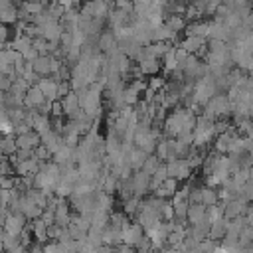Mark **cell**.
<instances>
[{"label": "cell", "mask_w": 253, "mask_h": 253, "mask_svg": "<svg viewBox=\"0 0 253 253\" xmlns=\"http://www.w3.org/2000/svg\"><path fill=\"white\" fill-rule=\"evenodd\" d=\"M28 223V217L24 213H10L4 221V233L8 235H14V237H20V233L24 231Z\"/></svg>", "instance_id": "1"}, {"label": "cell", "mask_w": 253, "mask_h": 253, "mask_svg": "<svg viewBox=\"0 0 253 253\" xmlns=\"http://www.w3.org/2000/svg\"><path fill=\"white\" fill-rule=\"evenodd\" d=\"M166 170H168V176L172 178H178V180H184L190 176L192 172V166L188 164L186 158H174L170 162H166Z\"/></svg>", "instance_id": "2"}, {"label": "cell", "mask_w": 253, "mask_h": 253, "mask_svg": "<svg viewBox=\"0 0 253 253\" xmlns=\"http://www.w3.org/2000/svg\"><path fill=\"white\" fill-rule=\"evenodd\" d=\"M130 180H132V190H134L136 198H142L146 192H150V174H146L142 170H134Z\"/></svg>", "instance_id": "3"}, {"label": "cell", "mask_w": 253, "mask_h": 253, "mask_svg": "<svg viewBox=\"0 0 253 253\" xmlns=\"http://www.w3.org/2000/svg\"><path fill=\"white\" fill-rule=\"evenodd\" d=\"M142 235H144V227L138 221L136 223H125V227H123V243L125 245L134 247Z\"/></svg>", "instance_id": "4"}, {"label": "cell", "mask_w": 253, "mask_h": 253, "mask_svg": "<svg viewBox=\"0 0 253 253\" xmlns=\"http://www.w3.org/2000/svg\"><path fill=\"white\" fill-rule=\"evenodd\" d=\"M53 61L55 57L51 53H45V55H38L32 63H34V71L40 75V77H49L51 71H53Z\"/></svg>", "instance_id": "5"}, {"label": "cell", "mask_w": 253, "mask_h": 253, "mask_svg": "<svg viewBox=\"0 0 253 253\" xmlns=\"http://www.w3.org/2000/svg\"><path fill=\"white\" fill-rule=\"evenodd\" d=\"M47 99H45V95L42 93V89L38 87V85H32L28 91H26V95H24V107L26 109H38L40 105H43Z\"/></svg>", "instance_id": "6"}, {"label": "cell", "mask_w": 253, "mask_h": 253, "mask_svg": "<svg viewBox=\"0 0 253 253\" xmlns=\"http://www.w3.org/2000/svg\"><path fill=\"white\" fill-rule=\"evenodd\" d=\"M38 87L42 89V93L45 95V99H49V101H57L59 97H57V87H59V83L49 75V79H45V77H42L40 81H38Z\"/></svg>", "instance_id": "7"}, {"label": "cell", "mask_w": 253, "mask_h": 253, "mask_svg": "<svg viewBox=\"0 0 253 253\" xmlns=\"http://www.w3.org/2000/svg\"><path fill=\"white\" fill-rule=\"evenodd\" d=\"M206 217H208V206H204V204H190V208H188V221L192 225L200 223Z\"/></svg>", "instance_id": "8"}, {"label": "cell", "mask_w": 253, "mask_h": 253, "mask_svg": "<svg viewBox=\"0 0 253 253\" xmlns=\"http://www.w3.org/2000/svg\"><path fill=\"white\" fill-rule=\"evenodd\" d=\"M16 150H18V144H16L14 134H2L0 136V156H12V154H16Z\"/></svg>", "instance_id": "9"}, {"label": "cell", "mask_w": 253, "mask_h": 253, "mask_svg": "<svg viewBox=\"0 0 253 253\" xmlns=\"http://www.w3.org/2000/svg\"><path fill=\"white\" fill-rule=\"evenodd\" d=\"M180 47H184L188 53H198L202 47H206V40L204 38H198V36H186V40L182 42V45Z\"/></svg>", "instance_id": "10"}, {"label": "cell", "mask_w": 253, "mask_h": 253, "mask_svg": "<svg viewBox=\"0 0 253 253\" xmlns=\"http://www.w3.org/2000/svg\"><path fill=\"white\" fill-rule=\"evenodd\" d=\"M138 67H140V73L142 75H156L162 65H160L158 57H146V59L138 61Z\"/></svg>", "instance_id": "11"}, {"label": "cell", "mask_w": 253, "mask_h": 253, "mask_svg": "<svg viewBox=\"0 0 253 253\" xmlns=\"http://www.w3.org/2000/svg\"><path fill=\"white\" fill-rule=\"evenodd\" d=\"M71 223V215H69V206L63 204V200L59 202V206L55 208V225L59 227H67Z\"/></svg>", "instance_id": "12"}, {"label": "cell", "mask_w": 253, "mask_h": 253, "mask_svg": "<svg viewBox=\"0 0 253 253\" xmlns=\"http://www.w3.org/2000/svg\"><path fill=\"white\" fill-rule=\"evenodd\" d=\"M10 47L16 49L18 53H24V51H28V49L32 47V38L26 36V34H16V38L12 40Z\"/></svg>", "instance_id": "13"}, {"label": "cell", "mask_w": 253, "mask_h": 253, "mask_svg": "<svg viewBox=\"0 0 253 253\" xmlns=\"http://www.w3.org/2000/svg\"><path fill=\"white\" fill-rule=\"evenodd\" d=\"M164 24H166L174 34H178V32L186 30V20H184L180 14H170V16L164 20Z\"/></svg>", "instance_id": "14"}, {"label": "cell", "mask_w": 253, "mask_h": 253, "mask_svg": "<svg viewBox=\"0 0 253 253\" xmlns=\"http://www.w3.org/2000/svg\"><path fill=\"white\" fill-rule=\"evenodd\" d=\"M243 211H247V206H245V200H235V202H231V204H227L225 208H223V213L227 215V217H237L239 213H243Z\"/></svg>", "instance_id": "15"}, {"label": "cell", "mask_w": 253, "mask_h": 253, "mask_svg": "<svg viewBox=\"0 0 253 253\" xmlns=\"http://www.w3.org/2000/svg\"><path fill=\"white\" fill-rule=\"evenodd\" d=\"M160 164H162V160H160L156 154H154V156H152V154H148V158L144 160V164H142V168H140V170L152 176V174L158 170V166H160Z\"/></svg>", "instance_id": "16"}, {"label": "cell", "mask_w": 253, "mask_h": 253, "mask_svg": "<svg viewBox=\"0 0 253 253\" xmlns=\"http://www.w3.org/2000/svg\"><path fill=\"white\" fill-rule=\"evenodd\" d=\"M219 200V194L213 190V188H202V204L204 206H215Z\"/></svg>", "instance_id": "17"}, {"label": "cell", "mask_w": 253, "mask_h": 253, "mask_svg": "<svg viewBox=\"0 0 253 253\" xmlns=\"http://www.w3.org/2000/svg\"><path fill=\"white\" fill-rule=\"evenodd\" d=\"M162 87H166V79L160 77V75H150V79H148V91L158 93Z\"/></svg>", "instance_id": "18"}, {"label": "cell", "mask_w": 253, "mask_h": 253, "mask_svg": "<svg viewBox=\"0 0 253 253\" xmlns=\"http://www.w3.org/2000/svg\"><path fill=\"white\" fill-rule=\"evenodd\" d=\"M34 152H36V158H38L40 162H49V158H53V152H51L45 144L36 146V148H34Z\"/></svg>", "instance_id": "19"}, {"label": "cell", "mask_w": 253, "mask_h": 253, "mask_svg": "<svg viewBox=\"0 0 253 253\" xmlns=\"http://www.w3.org/2000/svg\"><path fill=\"white\" fill-rule=\"evenodd\" d=\"M10 40V30H8V24H2L0 22V43L6 45V42Z\"/></svg>", "instance_id": "20"}, {"label": "cell", "mask_w": 253, "mask_h": 253, "mask_svg": "<svg viewBox=\"0 0 253 253\" xmlns=\"http://www.w3.org/2000/svg\"><path fill=\"white\" fill-rule=\"evenodd\" d=\"M57 2H59V4H61L65 10H67V8H75V6H77L81 0H57Z\"/></svg>", "instance_id": "21"}, {"label": "cell", "mask_w": 253, "mask_h": 253, "mask_svg": "<svg viewBox=\"0 0 253 253\" xmlns=\"http://www.w3.org/2000/svg\"><path fill=\"white\" fill-rule=\"evenodd\" d=\"M0 158H2V156H0Z\"/></svg>", "instance_id": "22"}]
</instances>
